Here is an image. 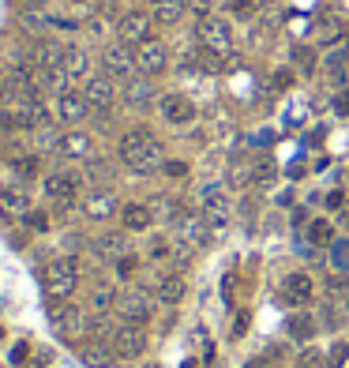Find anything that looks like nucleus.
I'll use <instances>...</instances> for the list:
<instances>
[{
    "label": "nucleus",
    "instance_id": "f257e3e1",
    "mask_svg": "<svg viewBox=\"0 0 349 368\" xmlns=\"http://www.w3.org/2000/svg\"><path fill=\"white\" fill-rule=\"evenodd\" d=\"M121 162L132 173H154L158 166H162V143L154 136L147 132V128H132L124 139H121Z\"/></svg>",
    "mask_w": 349,
    "mask_h": 368
},
{
    "label": "nucleus",
    "instance_id": "f03ea898",
    "mask_svg": "<svg viewBox=\"0 0 349 368\" xmlns=\"http://www.w3.org/2000/svg\"><path fill=\"white\" fill-rule=\"evenodd\" d=\"M79 289V263L72 256H60L46 267V294L49 301H68Z\"/></svg>",
    "mask_w": 349,
    "mask_h": 368
},
{
    "label": "nucleus",
    "instance_id": "7ed1b4c3",
    "mask_svg": "<svg viewBox=\"0 0 349 368\" xmlns=\"http://www.w3.org/2000/svg\"><path fill=\"white\" fill-rule=\"evenodd\" d=\"M49 323H53V334H60L64 342H75V339H83V334L91 331L86 312L68 305V301H57V305L49 308Z\"/></svg>",
    "mask_w": 349,
    "mask_h": 368
},
{
    "label": "nucleus",
    "instance_id": "20e7f679",
    "mask_svg": "<svg viewBox=\"0 0 349 368\" xmlns=\"http://www.w3.org/2000/svg\"><path fill=\"white\" fill-rule=\"evenodd\" d=\"M195 38H199V46L211 49V53H222V57L233 53V27H229L225 19H218V15L199 19V23H195Z\"/></svg>",
    "mask_w": 349,
    "mask_h": 368
},
{
    "label": "nucleus",
    "instance_id": "39448f33",
    "mask_svg": "<svg viewBox=\"0 0 349 368\" xmlns=\"http://www.w3.org/2000/svg\"><path fill=\"white\" fill-rule=\"evenodd\" d=\"M173 225H177V241L192 244V248L211 244V237H214V225L206 222L203 214H192V211H180L177 218H173Z\"/></svg>",
    "mask_w": 349,
    "mask_h": 368
},
{
    "label": "nucleus",
    "instance_id": "423d86ee",
    "mask_svg": "<svg viewBox=\"0 0 349 368\" xmlns=\"http://www.w3.org/2000/svg\"><path fill=\"white\" fill-rule=\"evenodd\" d=\"M199 207H203V218L214 225V230H225V222H229V196H225V188L222 184H203V192H199Z\"/></svg>",
    "mask_w": 349,
    "mask_h": 368
},
{
    "label": "nucleus",
    "instance_id": "0eeeda50",
    "mask_svg": "<svg viewBox=\"0 0 349 368\" xmlns=\"http://www.w3.org/2000/svg\"><path fill=\"white\" fill-rule=\"evenodd\" d=\"M109 346L117 350V357H139L147 350V327L143 323H121L113 331V339H109Z\"/></svg>",
    "mask_w": 349,
    "mask_h": 368
},
{
    "label": "nucleus",
    "instance_id": "6e6552de",
    "mask_svg": "<svg viewBox=\"0 0 349 368\" xmlns=\"http://www.w3.org/2000/svg\"><path fill=\"white\" fill-rule=\"evenodd\" d=\"M117 312L124 316V323H147L154 316V301L143 289H124L121 297H117Z\"/></svg>",
    "mask_w": 349,
    "mask_h": 368
},
{
    "label": "nucleus",
    "instance_id": "1a4fd4ad",
    "mask_svg": "<svg viewBox=\"0 0 349 368\" xmlns=\"http://www.w3.org/2000/svg\"><path fill=\"white\" fill-rule=\"evenodd\" d=\"M102 64H105V75H113V79H132L139 72L136 53H132V46H124V41H113V46L102 53Z\"/></svg>",
    "mask_w": 349,
    "mask_h": 368
},
{
    "label": "nucleus",
    "instance_id": "9d476101",
    "mask_svg": "<svg viewBox=\"0 0 349 368\" xmlns=\"http://www.w3.org/2000/svg\"><path fill=\"white\" fill-rule=\"evenodd\" d=\"M83 98L91 105V113H105L109 105L117 102V86H113V75H91L83 86Z\"/></svg>",
    "mask_w": 349,
    "mask_h": 368
},
{
    "label": "nucleus",
    "instance_id": "9b49d317",
    "mask_svg": "<svg viewBox=\"0 0 349 368\" xmlns=\"http://www.w3.org/2000/svg\"><path fill=\"white\" fill-rule=\"evenodd\" d=\"M117 30H121L124 46H143V41H150V34H154V15L150 12H128Z\"/></svg>",
    "mask_w": 349,
    "mask_h": 368
},
{
    "label": "nucleus",
    "instance_id": "f8f14e48",
    "mask_svg": "<svg viewBox=\"0 0 349 368\" xmlns=\"http://www.w3.org/2000/svg\"><path fill=\"white\" fill-rule=\"evenodd\" d=\"M46 196L57 203V207H72V203L79 199V177H75V173H49Z\"/></svg>",
    "mask_w": 349,
    "mask_h": 368
},
{
    "label": "nucleus",
    "instance_id": "ddd939ff",
    "mask_svg": "<svg viewBox=\"0 0 349 368\" xmlns=\"http://www.w3.org/2000/svg\"><path fill=\"white\" fill-rule=\"evenodd\" d=\"M312 294H315L312 278L304 275V270H297V275H289L286 282H282V289H278V301H282V305H289V308H304V305L312 301Z\"/></svg>",
    "mask_w": 349,
    "mask_h": 368
},
{
    "label": "nucleus",
    "instance_id": "4468645a",
    "mask_svg": "<svg viewBox=\"0 0 349 368\" xmlns=\"http://www.w3.org/2000/svg\"><path fill=\"white\" fill-rule=\"evenodd\" d=\"M166 64H169V53H166V46L162 41H143V46H136V68H139V75H162L166 72Z\"/></svg>",
    "mask_w": 349,
    "mask_h": 368
},
{
    "label": "nucleus",
    "instance_id": "2eb2a0df",
    "mask_svg": "<svg viewBox=\"0 0 349 368\" xmlns=\"http://www.w3.org/2000/svg\"><path fill=\"white\" fill-rule=\"evenodd\" d=\"M83 214L91 222H105V218H113L117 214V196L109 188H94V192H86L83 196Z\"/></svg>",
    "mask_w": 349,
    "mask_h": 368
},
{
    "label": "nucleus",
    "instance_id": "dca6fc26",
    "mask_svg": "<svg viewBox=\"0 0 349 368\" xmlns=\"http://www.w3.org/2000/svg\"><path fill=\"white\" fill-rule=\"evenodd\" d=\"M86 113H91V105H86L83 91H72V86H64V91L57 94V117H60L64 124H79Z\"/></svg>",
    "mask_w": 349,
    "mask_h": 368
},
{
    "label": "nucleus",
    "instance_id": "f3484780",
    "mask_svg": "<svg viewBox=\"0 0 349 368\" xmlns=\"http://www.w3.org/2000/svg\"><path fill=\"white\" fill-rule=\"evenodd\" d=\"M158 110H162V117H166L169 124H192L195 121V102L188 98V94H166V98L158 102Z\"/></svg>",
    "mask_w": 349,
    "mask_h": 368
},
{
    "label": "nucleus",
    "instance_id": "a211bd4d",
    "mask_svg": "<svg viewBox=\"0 0 349 368\" xmlns=\"http://www.w3.org/2000/svg\"><path fill=\"white\" fill-rule=\"evenodd\" d=\"M75 353H79V361L86 368H109V364H113V357H117V350L105 339H86Z\"/></svg>",
    "mask_w": 349,
    "mask_h": 368
},
{
    "label": "nucleus",
    "instance_id": "6ab92c4d",
    "mask_svg": "<svg viewBox=\"0 0 349 368\" xmlns=\"http://www.w3.org/2000/svg\"><path fill=\"white\" fill-rule=\"evenodd\" d=\"M0 214H4V218H27L30 214V196L23 188H15V184L0 188Z\"/></svg>",
    "mask_w": 349,
    "mask_h": 368
},
{
    "label": "nucleus",
    "instance_id": "aec40b11",
    "mask_svg": "<svg viewBox=\"0 0 349 368\" xmlns=\"http://www.w3.org/2000/svg\"><path fill=\"white\" fill-rule=\"evenodd\" d=\"M124 102L136 105V110H143V105L154 102V83H150V75H132V79H124Z\"/></svg>",
    "mask_w": 349,
    "mask_h": 368
},
{
    "label": "nucleus",
    "instance_id": "412c9836",
    "mask_svg": "<svg viewBox=\"0 0 349 368\" xmlns=\"http://www.w3.org/2000/svg\"><path fill=\"white\" fill-rule=\"evenodd\" d=\"M57 150H60L64 158H91L94 155V139L86 136V132H64L60 143H57Z\"/></svg>",
    "mask_w": 349,
    "mask_h": 368
},
{
    "label": "nucleus",
    "instance_id": "4be33fe9",
    "mask_svg": "<svg viewBox=\"0 0 349 368\" xmlns=\"http://www.w3.org/2000/svg\"><path fill=\"white\" fill-rule=\"evenodd\" d=\"M121 222H124L128 233H143V230H150V222H154V211H150L147 203H128L121 211Z\"/></svg>",
    "mask_w": 349,
    "mask_h": 368
},
{
    "label": "nucleus",
    "instance_id": "5701e85b",
    "mask_svg": "<svg viewBox=\"0 0 349 368\" xmlns=\"http://www.w3.org/2000/svg\"><path fill=\"white\" fill-rule=\"evenodd\" d=\"M94 252L102 256V259H113V263H117V259L128 256V237L124 233H102L94 241Z\"/></svg>",
    "mask_w": 349,
    "mask_h": 368
},
{
    "label": "nucleus",
    "instance_id": "b1692460",
    "mask_svg": "<svg viewBox=\"0 0 349 368\" xmlns=\"http://www.w3.org/2000/svg\"><path fill=\"white\" fill-rule=\"evenodd\" d=\"M30 60H34V68H64V49L57 41H38L34 53H30Z\"/></svg>",
    "mask_w": 349,
    "mask_h": 368
},
{
    "label": "nucleus",
    "instance_id": "393cba45",
    "mask_svg": "<svg viewBox=\"0 0 349 368\" xmlns=\"http://www.w3.org/2000/svg\"><path fill=\"white\" fill-rule=\"evenodd\" d=\"M64 75L72 79H91V57L86 49H64Z\"/></svg>",
    "mask_w": 349,
    "mask_h": 368
},
{
    "label": "nucleus",
    "instance_id": "a878e982",
    "mask_svg": "<svg viewBox=\"0 0 349 368\" xmlns=\"http://www.w3.org/2000/svg\"><path fill=\"white\" fill-rule=\"evenodd\" d=\"M184 289H188V282H184L180 275H162L154 294H158V301H166V305H177V301L184 297Z\"/></svg>",
    "mask_w": 349,
    "mask_h": 368
},
{
    "label": "nucleus",
    "instance_id": "bb28decb",
    "mask_svg": "<svg viewBox=\"0 0 349 368\" xmlns=\"http://www.w3.org/2000/svg\"><path fill=\"white\" fill-rule=\"evenodd\" d=\"M184 12H188V0H154V19H158V23H166V27L180 23Z\"/></svg>",
    "mask_w": 349,
    "mask_h": 368
},
{
    "label": "nucleus",
    "instance_id": "cd10ccee",
    "mask_svg": "<svg viewBox=\"0 0 349 368\" xmlns=\"http://www.w3.org/2000/svg\"><path fill=\"white\" fill-rule=\"evenodd\" d=\"M286 331H289V339L308 342L312 334H315V320H312V312H293L289 323H286Z\"/></svg>",
    "mask_w": 349,
    "mask_h": 368
},
{
    "label": "nucleus",
    "instance_id": "c85d7f7f",
    "mask_svg": "<svg viewBox=\"0 0 349 368\" xmlns=\"http://www.w3.org/2000/svg\"><path fill=\"white\" fill-rule=\"evenodd\" d=\"M327 72H331L334 83H345L349 79V49H331L327 53Z\"/></svg>",
    "mask_w": 349,
    "mask_h": 368
},
{
    "label": "nucleus",
    "instance_id": "c756f323",
    "mask_svg": "<svg viewBox=\"0 0 349 368\" xmlns=\"http://www.w3.org/2000/svg\"><path fill=\"white\" fill-rule=\"evenodd\" d=\"M338 34H345V19L342 15H323L320 27H315V38L320 41H338Z\"/></svg>",
    "mask_w": 349,
    "mask_h": 368
},
{
    "label": "nucleus",
    "instance_id": "7c9ffc66",
    "mask_svg": "<svg viewBox=\"0 0 349 368\" xmlns=\"http://www.w3.org/2000/svg\"><path fill=\"white\" fill-rule=\"evenodd\" d=\"M275 173H278V166L270 158H256L252 166H248V180H252V184H270V180H275Z\"/></svg>",
    "mask_w": 349,
    "mask_h": 368
},
{
    "label": "nucleus",
    "instance_id": "2f4dec72",
    "mask_svg": "<svg viewBox=\"0 0 349 368\" xmlns=\"http://www.w3.org/2000/svg\"><path fill=\"white\" fill-rule=\"evenodd\" d=\"M308 241H312V244H327V248H331V244L338 241V237H334V225H331V222H323V218H315V222L308 225Z\"/></svg>",
    "mask_w": 349,
    "mask_h": 368
},
{
    "label": "nucleus",
    "instance_id": "473e14b6",
    "mask_svg": "<svg viewBox=\"0 0 349 368\" xmlns=\"http://www.w3.org/2000/svg\"><path fill=\"white\" fill-rule=\"evenodd\" d=\"M331 267L338 270V275L349 270V237H338V241L331 244Z\"/></svg>",
    "mask_w": 349,
    "mask_h": 368
},
{
    "label": "nucleus",
    "instance_id": "72a5a7b5",
    "mask_svg": "<svg viewBox=\"0 0 349 368\" xmlns=\"http://www.w3.org/2000/svg\"><path fill=\"white\" fill-rule=\"evenodd\" d=\"M91 305H94V312H113V305H117L113 289H109V286H98L94 297H91Z\"/></svg>",
    "mask_w": 349,
    "mask_h": 368
},
{
    "label": "nucleus",
    "instance_id": "f704fd0d",
    "mask_svg": "<svg viewBox=\"0 0 349 368\" xmlns=\"http://www.w3.org/2000/svg\"><path fill=\"white\" fill-rule=\"evenodd\" d=\"M293 60H297L301 72H312V68H315V53H312L308 46H297V49H293Z\"/></svg>",
    "mask_w": 349,
    "mask_h": 368
},
{
    "label": "nucleus",
    "instance_id": "c9c22d12",
    "mask_svg": "<svg viewBox=\"0 0 349 368\" xmlns=\"http://www.w3.org/2000/svg\"><path fill=\"white\" fill-rule=\"evenodd\" d=\"M345 361H349V346H345V342H334L331 353H327V364H331V368H342Z\"/></svg>",
    "mask_w": 349,
    "mask_h": 368
},
{
    "label": "nucleus",
    "instance_id": "e433bc0d",
    "mask_svg": "<svg viewBox=\"0 0 349 368\" xmlns=\"http://www.w3.org/2000/svg\"><path fill=\"white\" fill-rule=\"evenodd\" d=\"M222 301H225V308H233V301H237V275L233 270L222 278Z\"/></svg>",
    "mask_w": 349,
    "mask_h": 368
},
{
    "label": "nucleus",
    "instance_id": "4c0bfd02",
    "mask_svg": "<svg viewBox=\"0 0 349 368\" xmlns=\"http://www.w3.org/2000/svg\"><path fill=\"white\" fill-rule=\"evenodd\" d=\"M15 173H19V177H34V173H38V158H15V166H12Z\"/></svg>",
    "mask_w": 349,
    "mask_h": 368
},
{
    "label": "nucleus",
    "instance_id": "58836bf2",
    "mask_svg": "<svg viewBox=\"0 0 349 368\" xmlns=\"http://www.w3.org/2000/svg\"><path fill=\"white\" fill-rule=\"evenodd\" d=\"M323 364H327L323 357L315 353V350H308V353H301V357H297V364H293V368H323Z\"/></svg>",
    "mask_w": 349,
    "mask_h": 368
},
{
    "label": "nucleus",
    "instance_id": "ea45409f",
    "mask_svg": "<svg viewBox=\"0 0 349 368\" xmlns=\"http://www.w3.org/2000/svg\"><path fill=\"white\" fill-rule=\"evenodd\" d=\"M23 222H27V225H30V230H34V233H46V230H49V218H46V214H41V211H30Z\"/></svg>",
    "mask_w": 349,
    "mask_h": 368
},
{
    "label": "nucleus",
    "instance_id": "a19ab883",
    "mask_svg": "<svg viewBox=\"0 0 349 368\" xmlns=\"http://www.w3.org/2000/svg\"><path fill=\"white\" fill-rule=\"evenodd\" d=\"M211 4H214V0H188V12L195 19H206V15H211Z\"/></svg>",
    "mask_w": 349,
    "mask_h": 368
},
{
    "label": "nucleus",
    "instance_id": "79ce46f5",
    "mask_svg": "<svg viewBox=\"0 0 349 368\" xmlns=\"http://www.w3.org/2000/svg\"><path fill=\"white\" fill-rule=\"evenodd\" d=\"M150 259H169V244L166 241H154V244H150Z\"/></svg>",
    "mask_w": 349,
    "mask_h": 368
},
{
    "label": "nucleus",
    "instance_id": "37998d69",
    "mask_svg": "<svg viewBox=\"0 0 349 368\" xmlns=\"http://www.w3.org/2000/svg\"><path fill=\"white\" fill-rule=\"evenodd\" d=\"M233 12L248 19V15H256V4H252V0H237V4H233Z\"/></svg>",
    "mask_w": 349,
    "mask_h": 368
},
{
    "label": "nucleus",
    "instance_id": "c03bdc74",
    "mask_svg": "<svg viewBox=\"0 0 349 368\" xmlns=\"http://www.w3.org/2000/svg\"><path fill=\"white\" fill-rule=\"evenodd\" d=\"M117 270H121V275L128 278V275H132V270H136V256H124V259H117Z\"/></svg>",
    "mask_w": 349,
    "mask_h": 368
},
{
    "label": "nucleus",
    "instance_id": "a18cd8bd",
    "mask_svg": "<svg viewBox=\"0 0 349 368\" xmlns=\"http://www.w3.org/2000/svg\"><path fill=\"white\" fill-rule=\"evenodd\" d=\"M166 173H169V177H184L188 166H184V162H166Z\"/></svg>",
    "mask_w": 349,
    "mask_h": 368
},
{
    "label": "nucleus",
    "instance_id": "49530a36",
    "mask_svg": "<svg viewBox=\"0 0 349 368\" xmlns=\"http://www.w3.org/2000/svg\"><path fill=\"white\" fill-rule=\"evenodd\" d=\"M334 110L342 113V117L349 113V91H342V94H338V98H334Z\"/></svg>",
    "mask_w": 349,
    "mask_h": 368
},
{
    "label": "nucleus",
    "instance_id": "de8ad7c7",
    "mask_svg": "<svg viewBox=\"0 0 349 368\" xmlns=\"http://www.w3.org/2000/svg\"><path fill=\"white\" fill-rule=\"evenodd\" d=\"M27 353H30V346L23 342V346H15V350H12V361H27Z\"/></svg>",
    "mask_w": 349,
    "mask_h": 368
},
{
    "label": "nucleus",
    "instance_id": "09e8293b",
    "mask_svg": "<svg viewBox=\"0 0 349 368\" xmlns=\"http://www.w3.org/2000/svg\"><path fill=\"white\" fill-rule=\"evenodd\" d=\"M275 86H278V91H286V86H289V72H278L275 75Z\"/></svg>",
    "mask_w": 349,
    "mask_h": 368
},
{
    "label": "nucleus",
    "instance_id": "8fccbe9b",
    "mask_svg": "<svg viewBox=\"0 0 349 368\" xmlns=\"http://www.w3.org/2000/svg\"><path fill=\"white\" fill-rule=\"evenodd\" d=\"M327 207H342V192H331V196H327Z\"/></svg>",
    "mask_w": 349,
    "mask_h": 368
},
{
    "label": "nucleus",
    "instance_id": "3c124183",
    "mask_svg": "<svg viewBox=\"0 0 349 368\" xmlns=\"http://www.w3.org/2000/svg\"><path fill=\"white\" fill-rule=\"evenodd\" d=\"M244 368H267L263 361H252V364H244Z\"/></svg>",
    "mask_w": 349,
    "mask_h": 368
},
{
    "label": "nucleus",
    "instance_id": "603ef678",
    "mask_svg": "<svg viewBox=\"0 0 349 368\" xmlns=\"http://www.w3.org/2000/svg\"><path fill=\"white\" fill-rule=\"evenodd\" d=\"M180 368H199V364H195V361H184V364H180Z\"/></svg>",
    "mask_w": 349,
    "mask_h": 368
},
{
    "label": "nucleus",
    "instance_id": "864d4df0",
    "mask_svg": "<svg viewBox=\"0 0 349 368\" xmlns=\"http://www.w3.org/2000/svg\"><path fill=\"white\" fill-rule=\"evenodd\" d=\"M30 368H46V361H34V364H30Z\"/></svg>",
    "mask_w": 349,
    "mask_h": 368
},
{
    "label": "nucleus",
    "instance_id": "5fc2aeb1",
    "mask_svg": "<svg viewBox=\"0 0 349 368\" xmlns=\"http://www.w3.org/2000/svg\"><path fill=\"white\" fill-rule=\"evenodd\" d=\"M345 312H349V294H345Z\"/></svg>",
    "mask_w": 349,
    "mask_h": 368
},
{
    "label": "nucleus",
    "instance_id": "6e6d98bb",
    "mask_svg": "<svg viewBox=\"0 0 349 368\" xmlns=\"http://www.w3.org/2000/svg\"><path fill=\"white\" fill-rule=\"evenodd\" d=\"M72 4H86V0H72Z\"/></svg>",
    "mask_w": 349,
    "mask_h": 368
},
{
    "label": "nucleus",
    "instance_id": "4d7b16f0",
    "mask_svg": "<svg viewBox=\"0 0 349 368\" xmlns=\"http://www.w3.org/2000/svg\"><path fill=\"white\" fill-rule=\"evenodd\" d=\"M147 368H158V364H147Z\"/></svg>",
    "mask_w": 349,
    "mask_h": 368
},
{
    "label": "nucleus",
    "instance_id": "13d9d810",
    "mask_svg": "<svg viewBox=\"0 0 349 368\" xmlns=\"http://www.w3.org/2000/svg\"><path fill=\"white\" fill-rule=\"evenodd\" d=\"M345 225H349V214H345Z\"/></svg>",
    "mask_w": 349,
    "mask_h": 368
}]
</instances>
